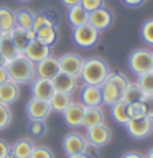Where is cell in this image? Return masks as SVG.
Returning <instances> with one entry per match:
<instances>
[{
	"instance_id": "cell-1",
	"label": "cell",
	"mask_w": 153,
	"mask_h": 158,
	"mask_svg": "<svg viewBox=\"0 0 153 158\" xmlns=\"http://www.w3.org/2000/svg\"><path fill=\"white\" fill-rule=\"evenodd\" d=\"M10 81L17 84H31L36 77V63L28 59L23 53H20L15 59L7 64Z\"/></svg>"
},
{
	"instance_id": "cell-2",
	"label": "cell",
	"mask_w": 153,
	"mask_h": 158,
	"mask_svg": "<svg viewBox=\"0 0 153 158\" xmlns=\"http://www.w3.org/2000/svg\"><path fill=\"white\" fill-rule=\"evenodd\" d=\"M130 79L123 73H110L109 77L101 84L102 92V106H114L115 102L122 101V96L125 92V87Z\"/></svg>"
},
{
	"instance_id": "cell-3",
	"label": "cell",
	"mask_w": 153,
	"mask_h": 158,
	"mask_svg": "<svg viewBox=\"0 0 153 158\" xmlns=\"http://www.w3.org/2000/svg\"><path fill=\"white\" fill-rule=\"evenodd\" d=\"M112 71L109 69L107 63L101 58H89L84 59V66L81 71V77L84 84L89 86H101V84L109 77Z\"/></svg>"
},
{
	"instance_id": "cell-4",
	"label": "cell",
	"mask_w": 153,
	"mask_h": 158,
	"mask_svg": "<svg viewBox=\"0 0 153 158\" xmlns=\"http://www.w3.org/2000/svg\"><path fill=\"white\" fill-rule=\"evenodd\" d=\"M151 58H153L151 49L138 48L135 51H132L130 56H128V68L132 69V73L135 76H140V74L151 69Z\"/></svg>"
},
{
	"instance_id": "cell-5",
	"label": "cell",
	"mask_w": 153,
	"mask_h": 158,
	"mask_svg": "<svg viewBox=\"0 0 153 158\" xmlns=\"http://www.w3.org/2000/svg\"><path fill=\"white\" fill-rule=\"evenodd\" d=\"M125 127H127V132L130 137L137 138V140H142V138H147L153 132V118L147 117V115L132 117L127 122Z\"/></svg>"
},
{
	"instance_id": "cell-6",
	"label": "cell",
	"mask_w": 153,
	"mask_h": 158,
	"mask_svg": "<svg viewBox=\"0 0 153 158\" xmlns=\"http://www.w3.org/2000/svg\"><path fill=\"white\" fill-rule=\"evenodd\" d=\"M99 30H96L92 27V25H82V27H77V28H74L72 30V40H74V43L77 44V46H81V48H91L94 46V44L97 43V40H99Z\"/></svg>"
},
{
	"instance_id": "cell-7",
	"label": "cell",
	"mask_w": 153,
	"mask_h": 158,
	"mask_svg": "<svg viewBox=\"0 0 153 158\" xmlns=\"http://www.w3.org/2000/svg\"><path fill=\"white\" fill-rule=\"evenodd\" d=\"M59 59V68L63 73L71 74L74 77H81V71L84 66V58L76 53H64L58 58Z\"/></svg>"
},
{
	"instance_id": "cell-8",
	"label": "cell",
	"mask_w": 153,
	"mask_h": 158,
	"mask_svg": "<svg viewBox=\"0 0 153 158\" xmlns=\"http://www.w3.org/2000/svg\"><path fill=\"white\" fill-rule=\"evenodd\" d=\"M110 138H112V132L109 128V125H105V122L86 128V140L94 147L101 148L104 145H107L110 142Z\"/></svg>"
},
{
	"instance_id": "cell-9",
	"label": "cell",
	"mask_w": 153,
	"mask_h": 158,
	"mask_svg": "<svg viewBox=\"0 0 153 158\" xmlns=\"http://www.w3.org/2000/svg\"><path fill=\"white\" fill-rule=\"evenodd\" d=\"M51 114V106L49 101L31 97L27 104V115L28 118H36V120H46Z\"/></svg>"
},
{
	"instance_id": "cell-10",
	"label": "cell",
	"mask_w": 153,
	"mask_h": 158,
	"mask_svg": "<svg viewBox=\"0 0 153 158\" xmlns=\"http://www.w3.org/2000/svg\"><path fill=\"white\" fill-rule=\"evenodd\" d=\"M59 73H61V68H59L58 56L49 54L48 58H44L39 63H36V77H43V79H49L51 81Z\"/></svg>"
},
{
	"instance_id": "cell-11",
	"label": "cell",
	"mask_w": 153,
	"mask_h": 158,
	"mask_svg": "<svg viewBox=\"0 0 153 158\" xmlns=\"http://www.w3.org/2000/svg\"><path fill=\"white\" fill-rule=\"evenodd\" d=\"M84 109H86V106L82 102H74V101L66 107V110L63 112V118H64L68 127H71V128L82 127Z\"/></svg>"
},
{
	"instance_id": "cell-12",
	"label": "cell",
	"mask_w": 153,
	"mask_h": 158,
	"mask_svg": "<svg viewBox=\"0 0 153 158\" xmlns=\"http://www.w3.org/2000/svg\"><path fill=\"white\" fill-rule=\"evenodd\" d=\"M112 22H114V15L109 8H105V5L89 13V25H92L99 31L101 30H107L112 25Z\"/></svg>"
},
{
	"instance_id": "cell-13",
	"label": "cell",
	"mask_w": 153,
	"mask_h": 158,
	"mask_svg": "<svg viewBox=\"0 0 153 158\" xmlns=\"http://www.w3.org/2000/svg\"><path fill=\"white\" fill-rule=\"evenodd\" d=\"M53 87L56 92H64V94H72L76 89L79 87V82H77V77L71 76V74H66V73H59L56 74L53 79Z\"/></svg>"
},
{
	"instance_id": "cell-14",
	"label": "cell",
	"mask_w": 153,
	"mask_h": 158,
	"mask_svg": "<svg viewBox=\"0 0 153 158\" xmlns=\"http://www.w3.org/2000/svg\"><path fill=\"white\" fill-rule=\"evenodd\" d=\"M87 145L86 137L81 135V133H68L66 137L63 138V148L66 152V155H74V153H82L84 148Z\"/></svg>"
},
{
	"instance_id": "cell-15",
	"label": "cell",
	"mask_w": 153,
	"mask_h": 158,
	"mask_svg": "<svg viewBox=\"0 0 153 158\" xmlns=\"http://www.w3.org/2000/svg\"><path fill=\"white\" fill-rule=\"evenodd\" d=\"M56 92L53 87V82L49 79L43 77H35L31 82V94L36 99H43V101H49L53 97V94Z\"/></svg>"
},
{
	"instance_id": "cell-16",
	"label": "cell",
	"mask_w": 153,
	"mask_h": 158,
	"mask_svg": "<svg viewBox=\"0 0 153 158\" xmlns=\"http://www.w3.org/2000/svg\"><path fill=\"white\" fill-rule=\"evenodd\" d=\"M23 54H25L28 59H31L33 63H39L41 59L48 58L49 54H51V48H49L48 44L38 41V40L35 38L33 41L27 46V49L23 51Z\"/></svg>"
},
{
	"instance_id": "cell-17",
	"label": "cell",
	"mask_w": 153,
	"mask_h": 158,
	"mask_svg": "<svg viewBox=\"0 0 153 158\" xmlns=\"http://www.w3.org/2000/svg\"><path fill=\"white\" fill-rule=\"evenodd\" d=\"M81 102L86 107L102 106L101 86H89V84H84V86L81 87Z\"/></svg>"
},
{
	"instance_id": "cell-18",
	"label": "cell",
	"mask_w": 153,
	"mask_h": 158,
	"mask_svg": "<svg viewBox=\"0 0 153 158\" xmlns=\"http://www.w3.org/2000/svg\"><path fill=\"white\" fill-rule=\"evenodd\" d=\"M8 35L12 36L15 46H17V49L20 53H23L28 44L35 40V31L33 30H25V28H20V27H15Z\"/></svg>"
},
{
	"instance_id": "cell-19",
	"label": "cell",
	"mask_w": 153,
	"mask_h": 158,
	"mask_svg": "<svg viewBox=\"0 0 153 158\" xmlns=\"http://www.w3.org/2000/svg\"><path fill=\"white\" fill-rule=\"evenodd\" d=\"M105 122V114H104L102 106H94V107H86L84 109V118H82V127H94L99 123Z\"/></svg>"
},
{
	"instance_id": "cell-20",
	"label": "cell",
	"mask_w": 153,
	"mask_h": 158,
	"mask_svg": "<svg viewBox=\"0 0 153 158\" xmlns=\"http://www.w3.org/2000/svg\"><path fill=\"white\" fill-rule=\"evenodd\" d=\"M20 97V84L13 81H7L0 84V102L12 106L13 102H17Z\"/></svg>"
},
{
	"instance_id": "cell-21",
	"label": "cell",
	"mask_w": 153,
	"mask_h": 158,
	"mask_svg": "<svg viewBox=\"0 0 153 158\" xmlns=\"http://www.w3.org/2000/svg\"><path fill=\"white\" fill-rule=\"evenodd\" d=\"M110 112H112V117L114 120L120 125H127V122L132 118V107L130 104L123 102V101H118L115 102L114 106H110Z\"/></svg>"
},
{
	"instance_id": "cell-22",
	"label": "cell",
	"mask_w": 153,
	"mask_h": 158,
	"mask_svg": "<svg viewBox=\"0 0 153 158\" xmlns=\"http://www.w3.org/2000/svg\"><path fill=\"white\" fill-rule=\"evenodd\" d=\"M68 22L72 28L82 27V25L89 23V12H86L81 5H74V7L68 8Z\"/></svg>"
},
{
	"instance_id": "cell-23",
	"label": "cell",
	"mask_w": 153,
	"mask_h": 158,
	"mask_svg": "<svg viewBox=\"0 0 153 158\" xmlns=\"http://www.w3.org/2000/svg\"><path fill=\"white\" fill-rule=\"evenodd\" d=\"M58 36H59V30H58L56 25H53V23H51V25H46L44 28L38 30V31L35 33V38H36L38 41L48 44L49 48H51L53 44H56Z\"/></svg>"
},
{
	"instance_id": "cell-24",
	"label": "cell",
	"mask_w": 153,
	"mask_h": 158,
	"mask_svg": "<svg viewBox=\"0 0 153 158\" xmlns=\"http://www.w3.org/2000/svg\"><path fill=\"white\" fill-rule=\"evenodd\" d=\"M35 148V143L30 138H18L17 142L10 147V152L15 158H30Z\"/></svg>"
},
{
	"instance_id": "cell-25",
	"label": "cell",
	"mask_w": 153,
	"mask_h": 158,
	"mask_svg": "<svg viewBox=\"0 0 153 158\" xmlns=\"http://www.w3.org/2000/svg\"><path fill=\"white\" fill-rule=\"evenodd\" d=\"M0 53L3 54V58H5V61H7V64L20 54V51L17 49V46H15L12 36H10L8 33H3L2 38H0Z\"/></svg>"
},
{
	"instance_id": "cell-26",
	"label": "cell",
	"mask_w": 153,
	"mask_h": 158,
	"mask_svg": "<svg viewBox=\"0 0 153 158\" xmlns=\"http://www.w3.org/2000/svg\"><path fill=\"white\" fill-rule=\"evenodd\" d=\"M15 27H17V22H15V10L2 5V7H0V33H10Z\"/></svg>"
},
{
	"instance_id": "cell-27",
	"label": "cell",
	"mask_w": 153,
	"mask_h": 158,
	"mask_svg": "<svg viewBox=\"0 0 153 158\" xmlns=\"http://www.w3.org/2000/svg\"><path fill=\"white\" fill-rule=\"evenodd\" d=\"M143 97H145V92L142 91V87L137 84V81H135V82L128 81L127 87H125V92H123V96H122V101L132 106V104L142 102Z\"/></svg>"
},
{
	"instance_id": "cell-28",
	"label": "cell",
	"mask_w": 153,
	"mask_h": 158,
	"mask_svg": "<svg viewBox=\"0 0 153 158\" xmlns=\"http://www.w3.org/2000/svg\"><path fill=\"white\" fill-rule=\"evenodd\" d=\"M72 102L71 94H64V92H54L53 97L49 99V106H51V112L63 114L66 110V107Z\"/></svg>"
},
{
	"instance_id": "cell-29",
	"label": "cell",
	"mask_w": 153,
	"mask_h": 158,
	"mask_svg": "<svg viewBox=\"0 0 153 158\" xmlns=\"http://www.w3.org/2000/svg\"><path fill=\"white\" fill-rule=\"evenodd\" d=\"M15 22H17V27L20 28L31 30L35 22V13L28 8H18L15 10Z\"/></svg>"
},
{
	"instance_id": "cell-30",
	"label": "cell",
	"mask_w": 153,
	"mask_h": 158,
	"mask_svg": "<svg viewBox=\"0 0 153 158\" xmlns=\"http://www.w3.org/2000/svg\"><path fill=\"white\" fill-rule=\"evenodd\" d=\"M137 84L145 94H153V69L137 76Z\"/></svg>"
},
{
	"instance_id": "cell-31",
	"label": "cell",
	"mask_w": 153,
	"mask_h": 158,
	"mask_svg": "<svg viewBox=\"0 0 153 158\" xmlns=\"http://www.w3.org/2000/svg\"><path fill=\"white\" fill-rule=\"evenodd\" d=\"M12 109H10L8 104L0 102V130H5L10 123H12Z\"/></svg>"
},
{
	"instance_id": "cell-32",
	"label": "cell",
	"mask_w": 153,
	"mask_h": 158,
	"mask_svg": "<svg viewBox=\"0 0 153 158\" xmlns=\"http://www.w3.org/2000/svg\"><path fill=\"white\" fill-rule=\"evenodd\" d=\"M28 128L30 132L33 133V135L36 137H43L44 133H46L48 127H46V120H36V118H30L28 122Z\"/></svg>"
},
{
	"instance_id": "cell-33",
	"label": "cell",
	"mask_w": 153,
	"mask_h": 158,
	"mask_svg": "<svg viewBox=\"0 0 153 158\" xmlns=\"http://www.w3.org/2000/svg\"><path fill=\"white\" fill-rule=\"evenodd\" d=\"M142 38L145 43L153 46V18H148L147 22L142 25Z\"/></svg>"
},
{
	"instance_id": "cell-34",
	"label": "cell",
	"mask_w": 153,
	"mask_h": 158,
	"mask_svg": "<svg viewBox=\"0 0 153 158\" xmlns=\"http://www.w3.org/2000/svg\"><path fill=\"white\" fill-rule=\"evenodd\" d=\"M30 158H54L53 152L49 150L48 147H43V145H35L31 155H30Z\"/></svg>"
},
{
	"instance_id": "cell-35",
	"label": "cell",
	"mask_w": 153,
	"mask_h": 158,
	"mask_svg": "<svg viewBox=\"0 0 153 158\" xmlns=\"http://www.w3.org/2000/svg\"><path fill=\"white\" fill-rule=\"evenodd\" d=\"M79 5L86 10V12H94V10H97V8H101L104 7V0H81L79 2Z\"/></svg>"
},
{
	"instance_id": "cell-36",
	"label": "cell",
	"mask_w": 153,
	"mask_h": 158,
	"mask_svg": "<svg viewBox=\"0 0 153 158\" xmlns=\"http://www.w3.org/2000/svg\"><path fill=\"white\" fill-rule=\"evenodd\" d=\"M142 106H143V110H145V115L153 118V94H145Z\"/></svg>"
},
{
	"instance_id": "cell-37",
	"label": "cell",
	"mask_w": 153,
	"mask_h": 158,
	"mask_svg": "<svg viewBox=\"0 0 153 158\" xmlns=\"http://www.w3.org/2000/svg\"><path fill=\"white\" fill-rule=\"evenodd\" d=\"M10 155V145L5 140H0V158H7Z\"/></svg>"
},
{
	"instance_id": "cell-38",
	"label": "cell",
	"mask_w": 153,
	"mask_h": 158,
	"mask_svg": "<svg viewBox=\"0 0 153 158\" xmlns=\"http://www.w3.org/2000/svg\"><path fill=\"white\" fill-rule=\"evenodd\" d=\"M10 81L8 77V71H7V66H0V84Z\"/></svg>"
},
{
	"instance_id": "cell-39",
	"label": "cell",
	"mask_w": 153,
	"mask_h": 158,
	"mask_svg": "<svg viewBox=\"0 0 153 158\" xmlns=\"http://www.w3.org/2000/svg\"><path fill=\"white\" fill-rule=\"evenodd\" d=\"M123 3L127 5V7H138V5H142L145 0H122Z\"/></svg>"
},
{
	"instance_id": "cell-40",
	"label": "cell",
	"mask_w": 153,
	"mask_h": 158,
	"mask_svg": "<svg viewBox=\"0 0 153 158\" xmlns=\"http://www.w3.org/2000/svg\"><path fill=\"white\" fill-rule=\"evenodd\" d=\"M122 158H145V156L142 153H137V152H127L122 155Z\"/></svg>"
},
{
	"instance_id": "cell-41",
	"label": "cell",
	"mask_w": 153,
	"mask_h": 158,
	"mask_svg": "<svg viewBox=\"0 0 153 158\" xmlns=\"http://www.w3.org/2000/svg\"><path fill=\"white\" fill-rule=\"evenodd\" d=\"M61 2L69 8V7H74V5H79V2H81V0H61Z\"/></svg>"
},
{
	"instance_id": "cell-42",
	"label": "cell",
	"mask_w": 153,
	"mask_h": 158,
	"mask_svg": "<svg viewBox=\"0 0 153 158\" xmlns=\"http://www.w3.org/2000/svg\"><path fill=\"white\" fill-rule=\"evenodd\" d=\"M68 158H87L86 153H74V155H68Z\"/></svg>"
},
{
	"instance_id": "cell-43",
	"label": "cell",
	"mask_w": 153,
	"mask_h": 158,
	"mask_svg": "<svg viewBox=\"0 0 153 158\" xmlns=\"http://www.w3.org/2000/svg\"><path fill=\"white\" fill-rule=\"evenodd\" d=\"M0 66H7V61H5V58H3L2 53H0Z\"/></svg>"
},
{
	"instance_id": "cell-44",
	"label": "cell",
	"mask_w": 153,
	"mask_h": 158,
	"mask_svg": "<svg viewBox=\"0 0 153 158\" xmlns=\"http://www.w3.org/2000/svg\"><path fill=\"white\" fill-rule=\"evenodd\" d=\"M145 158H153V148H150V150H148V153L145 155Z\"/></svg>"
},
{
	"instance_id": "cell-45",
	"label": "cell",
	"mask_w": 153,
	"mask_h": 158,
	"mask_svg": "<svg viewBox=\"0 0 153 158\" xmlns=\"http://www.w3.org/2000/svg\"><path fill=\"white\" fill-rule=\"evenodd\" d=\"M151 69H153V58H151Z\"/></svg>"
},
{
	"instance_id": "cell-46",
	"label": "cell",
	"mask_w": 153,
	"mask_h": 158,
	"mask_svg": "<svg viewBox=\"0 0 153 158\" xmlns=\"http://www.w3.org/2000/svg\"><path fill=\"white\" fill-rule=\"evenodd\" d=\"M20 2H28V0H20Z\"/></svg>"
},
{
	"instance_id": "cell-47",
	"label": "cell",
	"mask_w": 153,
	"mask_h": 158,
	"mask_svg": "<svg viewBox=\"0 0 153 158\" xmlns=\"http://www.w3.org/2000/svg\"><path fill=\"white\" fill-rule=\"evenodd\" d=\"M2 35H3V33H0V38H2Z\"/></svg>"
}]
</instances>
